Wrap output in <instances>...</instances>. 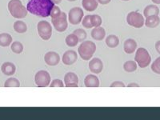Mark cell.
I'll use <instances>...</instances> for the list:
<instances>
[{
  "instance_id": "15",
  "label": "cell",
  "mask_w": 160,
  "mask_h": 120,
  "mask_svg": "<svg viewBox=\"0 0 160 120\" xmlns=\"http://www.w3.org/2000/svg\"><path fill=\"white\" fill-rule=\"evenodd\" d=\"M137 49V42L133 38H128L124 42L123 50L127 54H133Z\"/></svg>"
},
{
  "instance_id": "18",
  "label": "cell",
  "mask_w": 160,
  "mask_h": 120,
  "mask_svg": "<svg viewBox=\"0 0 160 120\" xmlns=\"http://www.w3.org/2000/svg\"><path fill=\"white\" fill-rule=\"evenodd\" d=\"M160 23V18L158 15H152L147 17L145 21V26L148 28H155Z\"/></svg>"
},
{
  "instance_id": "6",
  "label": "cell",
  "mask_w": 160,
  "mask_h": 120,
  "mask_svg": "<svg viewBox=\"0 0 160 120\" xmlns=\"http://www.w3.org/2000/svg\"><path fill=\"white\" fill-rule=\"evenodd\" d=\"M38 35L43 40H49L52 35V27L48 21H40L37 26Z\"/></svg>"
},
{
  "instance_id": "22",
  "label": "cell",
  "mask_w": 160,
  "mask_h": 120,
  "mask_svg": "<svg viewBox=\"0 0 160 120\" xmlns=\"http://www.w3.org/2000/svg\"><path fill=\"white\" fill-rule=\"evenodd\" d=\"M106 44L108 48H115L119 44V39L116 35H111L106 38Z\"/></svg>"
},
{
  "instance_id": "32",
  "label": "cell",
  "mask_w": 160,
  "mask_h": 120,
  "mask_svg": "<svg viewBox=\"0 0 160 120\" xmlns=\"http://www.w3.org/2000/svg\"><path fill=\"white\" fill-rule=\"evenodd\" d=\"M50 87L51 88H63L64 83L62 80L56 78V79L53 80L52 82L50 83Z\"/></svg>"
},
{
  "instance_id": "29",
  "label": "cell",
  "mask_w": 160,
  "mask_h": 120,
  "mask_svg": "<svg viewBox=\"0 0 160 120\" xmlns=\"http://www.w3.org/2000/svg\"><path fill=\"white\" fill-rule=\"evenodd\" d=\"M151 70L154 73L157 75H160V57L157 58L151 64Z\"/></svg>"
},
{
  "instance_id": "27",
  "label": "cell",
  "mask_w": 160,
  "mask_h": 120,
  "mask_svg": "<svg viewBox=\"0 0 160 120\" xmlns=\"http://www.w3.org/2000/svg\"><path fill=\"white\" fill-rule=\"evenodd\" d=\"M11 49L15 54H21L23 51V45L20 42L15 41L11 43Z\"/></svg>"
},
{
  "instance_id": "33",
  "label": "cell",
  "mask_w": 160,
  "mask_h": 120,
  "mask_svg": "<svg viewBox=\"0 0 160 120\" xmlns=\"http://www.w3.org/2000/svg\"><path fill=\"white\" fill-rule=\"evenodd\" d=\"M60 13H61V10H60V8H58V6H54V8H53L52 10H51V15H50V16L51 17V18H54L56 16H58Z\"/></svg>"
},
{
  "instance_id": "36",
  "label": "cell",
  "mask_w": 160,
  "mask_h": 120,
  "mask_svg": "<svg viewBox=\"0 0 160 120\" xmlns=\"http://www.w3.org/2000/svg\"><path fill=\"white\" fill-rule=\"evenodd\" d=\"M155 50H156L157 52L160 55V40L155 42Z\"/></svg>"
},
{
  "instance_id": "8",
  "label": "cell",
  "mask_w": 160,
  "mask_h": 120,
  "mask_svg": "<svg viewBox=\"0 0 160 120\" xmlns=\"http://www.w3.org/2000/svg\"><path fill=\"white\" fill-rule=\"evenodd\" d=\"M51 75L47 71H39L35 75V82L39 88H46L51 83Z\"/></svg>"
},
{
  "instance_id": "35",
  "label": "cell",
  "mask_w": 160,
  "mask_h": 120,
  "mask_svg": "<svg viewBox=\"0 0 160 120\" xmlns=\"http://www.w3.org/2000/svg\"><path fill=\"white\" fill-rule=\"evenodd\" d=\"M98 2H99V4H102V5H107V4L110 3L111 0H97Z\"/></svg>"
},
{
  "instance_id": "28",
  "label": "cell",
  "mask_w": 160,
  "mask_h": 120,
  "mask_svg": "<svg viewBox=\"0 0 160 120\" xmlns=\"http://www.w3.org/2000/svg\"><path fill=\"white\" fill-rule=\"evenodd\" d=\"M74 35H75L77 36L78 39V42H83L84 40L87 38L88 37V34L87 32L85 31V30H82V29H77L75 30L74 32H73Z\"/></svg>"
},
{
  "instance_id": "16",
  "label": "cell",
  "mask_w": 160,
  "mask_h": 120,
  "mask_svg": "<svg viewBox=\"0 0 160 120\" xmlns=\"http://www.w3.org/2000/svg\"><path fill=\"white\" fill-rule=\"evenodd\" d=\"M1 71L5 75L8 76H11V75H15V71H16V68H15V64L11 62H6L1 66Z\"/></svg>"
},
{
  "instance_id": "13",
  "label": "cell",
  "mask_w": 160,
  "mask_h": 120,
  "mask_svg": "<svg viewBox=\"0 0 160 120\" xmlns=\"http://www.w3.org/2000/svg\"><path fill=\"white\" fill-rule=\"evenodd\" d=\"M77 59H78L77 53L75 51H71V50L66 51L62 58V62L67 66H71L74 64L76 62Z\"/></svg>"
},
{
  "instance_id": "24",
  "label": "cell",
  "mask_w": 160,
  "mask_h": 120,
  "mask_svg": "<svg viewBox=\"0 0 160 120\" xmlns=\"http://www.w3.org/2000/svg\"><path fill=\"white\" fill-rule=\"evenodd\" d=\"M65 42L70 48H74L78 43V39L76 35L74 34H71L65 38Z\"/></svg>"
},
{
  "instance_id": "34",
  "label": "cell",
  "mask_w": 160,
  "mask_h": 120,
  "mask_svg": "<svg viewBox=\"0 0 160 120\" xmlns=\"http://www.w3.org/2000/svg\"><path fill=\"white\" fill-rule=\"evenodd\" d=\"M111 88H125V84L121 81H115L110 86Z\"/></svg>"
},
{
  "instance_id": "7",
  "label": "cell",
  "mask_w": 160,
  "mask_h": 120,
  "mask_svg": "<svg viewBox=\"0 0 160 120\" xmlns=\"http://www.w3.org/2000/svg\"><path fill=\"white\" fill-rule=\"evenodd\" d=\"M127 22L133 28H141L144 25V18L140 13L131 11L127 16Z\"/></svg>"
},
{
  "instance_id": "17",
  "label": "cell",
  "mask_w": 160,
  "mask_h": 120,
  "mask_svg": "<svg viewBox=\"0 0 160 120\" xmlns=\"http://www.w3.org/2000/svg\"><path fill=\"white\" fill-rule=\"evenodd\" d=\"M91 35L92 38L97 41H102L106 36V31L102 27H97L91 31Z\"/></svg>"
},
{
  "instance_id": "38",
  "label": "cell",
  "mask_w": 160,
  "mask_h": 120,
  "mask_svg": "<svg viewBox=\"0 0 160 120\" xmlns=\"http://www.w3.org/2000/svg\"><path fill=\"white\" fill-rule=\"evenodd\" d=\"M55 4H59L60 2H62V0H51Z\"/></svg>"
},
{
  "instance_id": "20",
  "label": "cell",
  "mask_w": 160,
  "mask_h": 120,
  "mask_svg": "<svg viewBox=\"0 0 160 120\" xmlns=\"http://www.w3.org/2000/svg\"><path fill=\"white\" fill-rule=\"evenodd\" d=\"M158 14H159V8L156 5H148V7H146L143 11V15L146 18L152 15H158Z\"/></svg>"
},
{
  "instance_id": "41",
  "label": "cell",
  "mask_w": 160,
  "mask_h": 120,
  "mask_svg": "<svg viewBox=\"0 0 160 120\" xmlns=\"http://www.w3.org/2000/svg\"><path fill=\"white\" fill-rule=\"evenodd\" d=\"M122 1H129V0H122Z\"/></svg>"
},
{
  "instance_id": "4",
  "label": "cell",
  "mask_w": 160,
  "mask_h": 120,
  "mask_svg": "<svg viewBox=\"0 0 160 120\" xmlns=\"http://www.w3.org/2000/svg\"><path fill=\"white\" fill-rule=\"evenodd\" d=\"M135 60L139 68H148L151 63V57L148 50L143 48H140L137 49Z\"/></svg>"
},
{
  "instance_id": "40",
  "label": "cell",
  "mask_w": 160,
  "mask_h": 120,
  "mask_svg": "<svg viewBox=\"0 0 160 120\" xmlns=\"http://www.w3.org/2000/svg\"><path fill=\"white\" fill-rule=\"evenodd\" d=\"M68 1H69V2H75L76 0H68Z\"/></svg>"
},
{
  "instance_id": "1",
  "label": "cell",
  "mask_w": 160,
  "mask_h": 120,
  "mask_svg": "<svg viewBox=\"0 0 160 120\" xmlns=\"http://www.w3.org/2000/svg\"><path fill=\"white\" fill-rule=\"evenodd\" d=\"M55 3L51 0H29L27 9L32 15L47 18L51 15Z\"/></svg>"
},
{
  "instance_id": "19",
  "label": "cell",
  "mask_w": 160,
  "mask_h": 120,
  "mask_svg": "<svg viewBox=\"0 0 160 120\" xmlns=\"http://www.w3.org/2000/svg\"><path fill=\"white\" fill-rule=\"evenodd\" d=\"M82 8L87 11H94L98 8V1L97 0H82Z\"/></svg>"
},
{
  "instance_id": "37",
  "label": "cell",
  "mask_w": 160,
  "mask_h": 120,
  "mask_svg": "<svg viewBox=\"0 0 160 120\" xmlns=\"http://www.w3.org/2000/svg\"><path fill=\"white\" fill-rule=\"evenodd\" d=\"M128 88H139V85L135 82H131V83L128 84Z\"/></svg>"
},
{
  "instance_id": "30",
  "label": "cell",
  "mask_w": 160,
  "mask_h": 120,
  "mask_svg": "<svg viewBox=\"0 0 160 120\" xmlns=\"http://www.w3.org/2000/svg\"><path fill=\"white\" fill-rule=\"evenodd\" d=\"M91 23L94 28H97V27H100L102 22V18L98 15H91Z\"/></svg>"
},
{
  "instance_id": "10",
  "label": "cell",
  "mask_w": 160,
  "mask_h": 120,
  "mask_svg": "<svg viewBox=\"0 0 160 120\" xmlns=\"http://www.w3.org/2000/svg\"><path fill=\"white\" fill-rule=\"evenodd\" d=\"M44 61L48 66L55 67L60 62V56L58 53L55 51H49L44 55Z\"/></svg>"
},
{
  "instance_id": "3",
  "label": "cell",
  "mask_w": 160,
  "mask_h": 120,
  "mask_svg": "<svg viewBox=\"0 0 160 120\" xmlns=\"http://www.w3.org/2000/svg\"><path fill=\"white\" fill-rule=\"evenodd\" d=\"M95 51H96V45L95 42L91 41H85L82 42L78 48V55H80L82 59L85 61L91 59L93 55L95 54Z\"/></svg>"
},
{
  "instance_id": "23",
  "label": "cell",
  "mask_w": 160,
  "mask_h": 120,
  "mask_svg": "<svg viewBox=\"0 0 160 120\" xmlns=\"http://www.w3.org/2000/svg\"><path fill=\"white\" fill-rule=\"evenodd\" d=\"M14 30L16 31L17 33H19V34H23L26 31H28V26L22 21H16V22L14 23Z\"/></svg>"
},
{
  "instance_id": "39",
  "label": "cell",
  "mask_w": 160,
  "mask_h": 120,
  "mask_svg": "<svg viewBox=\"0 0 160 120\" xmlns=\"http://www.w3.org/2000/svg\"><path fill=\"white\" fill-rule=\"evenodd\" d=\"M155 4H160V0H151Z\"/></svg>"
},
{
  "instance_id": "2",
  "label": "cell",
  "mask_w": 160,
  "mask_h": 120,
  "mask_svg": "<svg viewBox=\"0 0 160 120\" xmlns=\"http://www.w3.org/2000/svg\"><path fill=\"white\" fill-rule=\"evenodd\" d=\"M8 11L12 17L15 18H23L28 15V9L22 5L20 0H11L8 2Z\"/></svg>"
},
{
  "instance_id": "31",
  "label": "cell",
  "mask_w": 160,
  "mask_h": 120,
  "mask_svg": "<svg viewBox=\"0 0 160 120\" xmlns=\"http://www.w3.org/2000/svg\"><path fill=\"white\" fill-rule=\"evenodd\" d=\"M91 15H87L83 18V19L82 20V24L84 28H87V29H91L93 28L92 23H91Z\"/></svg>"
},
{
  "instance_id": "11",
  "label": "cell",
  "mask_w": 160,
  "mask_h": 120,
  "mask_svg": "<svg viewBox=\"0 0 160 120\" xmlns=\"http://www.w3.org/2000/svg\"><path fill=\"white\" fill-rule=\"evenodd\" d=\"M64 83L67 88H78V78L74 72H68L64 76Z\"/></svg>"
},
{
  "instance_id": "21",
  "label": "cell",
  "mask_w": 160,
  "mask_h": 120,
  "mask_svg": "<svg viewBox=\"0 0 160 120\" xmlns=\"http://www.w3.org/2000/svg\"><path fill=\"white\" fill-rule=\"evenodd\" d=\"M12 43V37L8 33L0 34V46L2 48L9 47L10 44Z\"/></svg>"
},
{
  "instance_id": "12",
  "label": "cell",
  "mask_w": 160,
  "mask_h": 120,
  "mask_svg": "<svg viewBox=\"0 0 160 120\" xmlns=\"http://www.w3.org/2000/svg\"><path fill=\"white\" fill-rule=\"evenodd\" d=\"M89 69L93 74H99L103 69V63L98 58H94L89 62Z\"/></svg>"
},
{
  "instance_id": "25",
  "label": "cell",
  "mask_w": 160,
  "mask_h": 120,
  "mask_svg": "<svg viewBox=\"0 0 160 120\" xmlns=\"http://www.w3.org/2000/svg\"><path fill=\"white\" fill-rule=\"evenodd\" d=\"M137 62H134V61H127L125 63L123 64V69L126 72L131 73L134 72L137 70Z\"/></svg>"
},
{
  "instance_id": "5",
  "label": "cell",
  "mask_w": 160,
  "mask_h": 120,
  "mask_svg": "<svg viewBox=\"0 0 160 120\" xmlns=\"http://www.w3.org/2000/svg\"><path fill=\"white\" fill-rule=\"evenodd\" d=\"M51 22H52L55 29L58 32H64L68 28V17H67L66 13L62 12V11H61V13L58 16L51 18Z\"/></svg>"
},
{
  "instance_id": "26",
  "label": "cell",
  "mask_w": 160,
  "mask_h": 120,
  "mask_svg": "<svg viewBox=\"0 0 160 120\" xmlns=\"http://www.w3.org/2000/svg\"><path fill=\"white\" fill-rule=\"evenodd\" d=\"M5 88H19L20 82L16 78H9L4 83Z\"/></svg>"
},
{
  "instance_id": "14",
  "label": "cell",
  "mask_w": 160,
  "mask_h": 120,
  "mask_svg": "<svg viewBox=\"0 0 160 120\" xmlns=\"http://www.w3.org/2000/svg\"><path fill=\"white\" fill-rule=\"evenodd\" d=\"M84 85L87 88H98L100 85L99 79L96 75H88L84 78Z\"/></svg>"
},
{
  "instance_id": "9",
  "label": "cell",
  "mask_w": 160,
  "mask_h": 120,
  "mask_svg": "<svg viewBox=\"0 0 160 120\" xmlns=\"http://www.w3.org/2000/svg\"><path fill=\"white\" fill-rule=\"evenodd\" d=\"M84 13L83 11L80 8H74L70 10L68 13V20L69 22L72 25H78L82 20Z\"/></svg>"
}]
</instances>
